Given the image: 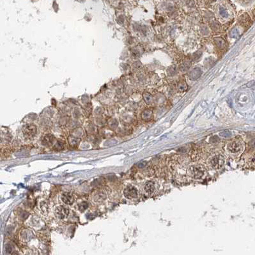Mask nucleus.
<instances>
[{"label": "nucleus", "mask_w": 255, "mask_h": 255, "mask_svg": "<svg viewBox=\"0 0 255 255\" xmlns=\"http://www.w3.org/2000/svg\"><path fill=\"white\" fill-rule=\"evenodd\" d=\"M54 142V138L50 135H47V136H45L43 138L42 140V144L46 145V146H50L52 145Z\"/></svg>", "instance_id": "nucleus-11"}, {"label": "nucleus", "mask_w": 255, "mask_h": 255, "mask_svg": "<svg viewBox=\"0 0 255 255\" xmlns=\"http://www.w3.org/2000/svg\"><path fill=\"white\" fill-rule=\"evenodd\" d=\"M220 14L223 17H227L228 16V14L226 9H224L223 7H220Z\"/></svg>", "instance_id": "nucleus-20"}, {"label": "nucleus", "mask_w": 255, "mask_h": 255, "mask_svg": "<svg viewBox=\"0 0 255 255\" xmlns=\"http://www.w3.org/2000/svg\"><path fill=\"white\" fill-rule=\"evenodd\" d=\"M88 207V205L87 202H82L81 204H80L79 205V209H80V211H85L86 209H87Z\"/></svg>", "instance_id": "nucleus-18"}, {"label": "nucleus", "mask_w": 255, "mask_h": 255, "mask_svg": "<svg viewBox=\"0 0 255 255\" xmlns=\"http://www.w3.org/2000/svg\"><path fill=\"white\" fill-rule=\"evenodd\" d=\"M144 97H145V101L148 104H150L152 102V96L150 94V93H145Z\"/></svg>", "instance_id": "nucleus-17"}, {"label": "nucleus", "mask_w": 255, "mask_h": 255, "mask_svg": "<svg viewBox=\"0 0 255 255\" xmlns=\"http://www.w3.org/2000/svg\"><path fill=\"white\" fill-rule=\"evenodd\" d=\"M224 157L220 154H217L212 156L209 159V164L215 170H219L224 165Z\"/></svg>", "instance_id": "nucleus-2"}, {"label": "nucleus", "mask_w": 255, "mask_h": 255, "mask_svg": "<svg viewBox=\"0 0 255 255\" xmlns=\"http://www.w3.org/2000/svg\"><path fill=\"white\" fill-rule=\"evenodd\" d=\"M240 21H241V24H242L243 26H248L251 23L250 18L248 16H247V14H245V15H244V16H242L241 18V19H240Z\"/></svg>", "instance_id": "nucleus-13"}, {"label": "nucleus", "mask_w": 255, "mask_h": 255, "mask_svg": "<svg viewBox=\"0 0 255 255\" xmlns=\"http://www.w3.org/2000/svg\"><path fill=\"white\" fill-rule=\"evenodd\" d=\"M211 28L213 31L218 32L220 30V29H221V25H220L219 22L213 21V22H212L211 23Z\"/></svg>", "instance_id": "nucleus-15"}, {"label": "nucleus", "mask_w": 255, "mask_h": 255, "mask_svg": "<svg viewBox=\"0 0 255 255\" xmlns=\"http://www.w3.org/2000/svg\"><path fill=\"white\" fill-rule=\"evenodd\" d=\"M239 34L238 29L237 28H234V29H232L231 33H230V37L231 38H237Z\"/></svg>", "instance_id": "nucleus-19"}, {"label": "nucleus", "mask_w": 255, "mask_h": 255, "mask_svg": "<svg viewBox=\"0 0 255 255\" xmlns=\"http://www.w3.org/2000/svg\"><path fill=\"white\" fill-rule=\"evenodd\" d=\"M191 67V63L189 62H185L182 63V64L180 66V69L182 72H186Z\"/></svg>", "instance_id": "nucleus-14"}, {"label": "nucleus", "mask_w": 255, "mask_h": 255, "mask_svg": "<svg viewBox=\"0 0 255 255\" xmlns=\"http://www.w3.org/2000/svg\"><path fill=\"white\" fill-rule=\"evenodd\" d=\"M56 213L57 216L62 219L67 218L69 216V209L64 207H59L56 210Z\"/></svg>", "instance_id": "nucleus-6"}, {"label": "nucleus", "mask_w": 255, "mask_h": 255, "mask_svg": "<svg viewBox=\"0 0 255 255\" xmlns=\"http://www.w3.org/2000/svg\"><path fill=\"white\" fill-rule=\"evenodd\" d=\"M62 200L65 204L71 205L74 203V198L72 194L69 193H65L62 194Z\"/></svg>", "instance_id": "nucleus-8"}, {"label": "nucleus", "mask_w": 255, "mask_h": 255, "mask_svg": "<svg viewBox=\"0 0 255 255\" xmlns=\"http://www.w3.org/2000/svg\"><path fill=\"white\" fill-rule=\"evenodd\" d=\"M243 148V144L242 141H234L230 143L228 145V150L230 153L236 154L242 151Z\"/></svg>", "instance_id": "nucleus-3"}, {"label": "nucleus", "mask_w": 255, "mask_h": 255, "mask_svg": "<svg viewBox=\"0 0 255 255\" xmlns=\"http://www.w3.org/2000/svg\"><path fill=\"white\" fill-rule=\"evenodd\" d=\"M152 117H153V112L152 111L150 110L145 111L143 112V114H142V118L145 120H150L152 119Z\"/></svg>", "instance_id": "nucleus-12"}, {"label": "nucleus", "mask_w": 255, "mask_h": 255, "mask_svg": "<svg viewBox=\"0 0 255 255\" xmlns=\"http://www.w3.org/2000/svg\"><path fill=\"white\" fill-rule=\"evenodd\" d=\"M125 196L128 199H133L138 196V192L136 187L133 186H127L124 190Z\"/></svg>", "instance_id": "nucleus-4"}, {"label": "nucleus", "mask_w": 255, "mask_h": 255, "mask_svg": "<svg viewBox=\"0 0 255 255\" xmlns=\"http://www.w3.org/2000/svg\"><path fill=\"white\" fill-rule=\"evenodd\" d=\"M188 174L193 178L201 179L207 174V170L203 165H193L188 169Z\"/></svg>", "instance_id": "nucleus-1"}, {"label": "nucleus", "mask_w": 255, "mask_h": 255, "mask_svg": "<svg viewBox=\"0 0 255 255\" xmlns=\"http://www.w3.org/2000/svg\"><path fill=\"white\" fill-rule=\"evenodd\" d=\"M154 189H155L154 183H153L152 182H148L146 183V184L145 186V191L147 194H152L153 193V191H154Z\"/></svg>", "instance_id": "nucleus-9"}, {"label": "nucleus", "mask_w": 255, "mask_h": 255, "mask_svg": "<svg viewBox=\"0 0 255 255\" xmlns=\"http://www.w3.org/2000/svg\"><path fill=\"white\" fill-rule=\"evenodd\" d=\"M216 45L217 46V47H219V49H224L225 47H226V41H225L223 39L221 38V37H217L214 39Z\"/></svg>", "instance_id": "nucleus-10"}, {"label": "nucleus", "mask_w": 255, "mask_h": 255, "mask_svg": "<svg viewBox=\"0 0 255 255\" xmlns=\"http://www.w3.org/2000/svg\"><path fill=\"white\" fill-rule=\"evenodd\" d=\"M220 135H221V136H223L224 137H227L228 136H230V135H231V133L228 130H225V131H224V132L220 133Z\"/></svg>", "instance_id": "nucleus-22"}, {"label": "nucleus", "mask_w": 255, "mask_h": 255, "mask_svg": "<svg viewBox=\"0 0 255 255\" xmlns=\"http://www.w3.org/2000/svg\"><path fill=\"white\" fill-rule=\"evenodd\" d=\"M187 88H188V87H187V85L186 83V82L185 81L180 82L178 85V89L179 91L181 92L186 91L187 90Z\"/></svg>", "instance_id": "nucleus-16"}, {"label": "nucleus", "mask_w": 255, "mask_h": 255, "mask_svg": "<svg viewBox=\"0 0 255 255\" xmlns=\"http://www.w3.org/2000/svg\"><path fill=\"white\" fill-rule=\"evenodd\" d=\"M176 73V68L175 67H171L170 68H169L168 69V74L170 75V76H173Z\"/></svg>", "instance_id": "nucleus-21"}, {"label": "nucleus", "mask_w": 255, "mask_h": 255, "mask_svg": "<svg viewBox=\"0 0 255 255\" xmlns=\"http://www.w3.org/2000/svg\"><path fill=\"white\" fill-rule=\"evenodd\" d=\"M36 127L33 125H26L23 128V133L24 136L28 138L34 136L36 134Z\"/></svg>", "instance_id": "nucleus-5"}, {"label": "nucleus", "mask_w": 255, "mask_h": 255, "mask_svg": "<svg viewBox=\"0 0 255 255\" xmlns=\"http://www.w3.org/2000/svg\"><path fill=\"white\" fill-rule=\"evenodd\" d=\"M252 0H239V1L243 4H248Z\"/></svg>", "instance_id": "nucleus-23"}, {"label": "nucleus", "mask_w": 255, "mask_h": 255, "mask_svg": "<svg viewBox=\"0 0 255 255\" xmlns=\"http://www.w3.org/2000/svg\"><path fill=\"white\" fill-rule=\"evenodd\" d=\"M202 74V71L200 68H195L189 73V78L191 80L195 81L199 79Z\"/></svg>", "instance_id": "nucleus-7"}]
</instances>
